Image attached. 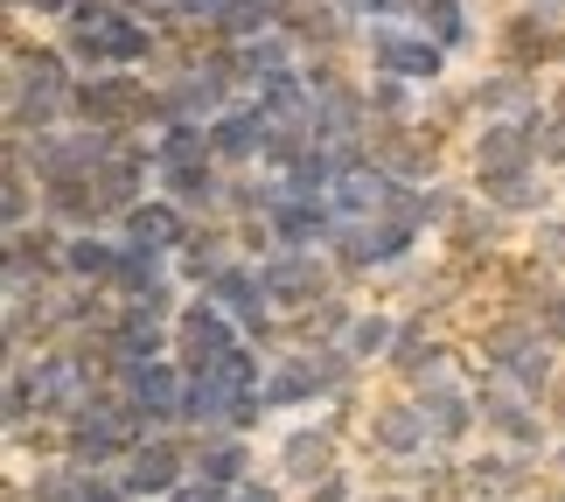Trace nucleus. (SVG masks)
<instances>
[{
  "instance_id": "18",
  "label": "nucleus",
  "mask_w": 565,
  "mask_h": 502,
  "mask_svg": "<svg viewBox=\"0 0 565 502\" xmlns=\"http://www.w3.org/2000/svg\"><path fill=\"white\" fill-rule=\"evenodd\" d=\"M161 195H175L189 216H216L224 210V168L216 161H182V168H161Z\"/></svg>"
},
{
  "instance_id": "23",
  "label": "nucleus",
  "mask_w": 565,
  "mask_h": 502,
  "mask_svg": "<svg viewBox=\"0 0 565 502\" xmlns=\"http://www.w3.org/2000/svg\"><path fill=\"white\" fill-rule=\"evenodd\" d=\"M161 279H175V258H168V252H147V245H126V237H119L113 293H119V300H140V293H154Z\"/></svg>"
},
{
  "instance_id": "9",
  "label": "nucleus",
  "mask_w": 565,
  "mask_h": 502,
  "mask_svg": "<svg viewBox=\"0 0 565 502\" xmlns=\"http://www.w3.org/2000/svg\"><path fill=\"white\" fill-rule=\"evenodd\" d=\"M266 140H273V119L258 113V98H237V105H224V113L210 119V154H216L224 174H252L266 161Z\"/></svg>"
},
{
  "instance_id": "6",
  "label": "nucleus",
  "mask_w": 565,
  "mask_h": 502,
  "mask_svg": "<svg viewBox=\"0 0 565 502\" xmlns=\"http://www.w3.org/2000/svg\"><path fill=\"white\" fill-rule=\"evenodd\" d=\"M412 398H419L426 426H433V447L461 453L475 440V426H482V405H475V377H454V370H440V377L412 384Z\"/></svg>"
},
{
  "instance_id": "26",
  "label": "nucleus",
  "mask_w": 565,
  "mask_h": 502,
  "mask_svg": "<svg viewBox=\"0 0 565 502\" xmlns=\"http://www.w3.org/2000/svg\"><path fill=\"white\" fill-rule=\"evenodd\" d=\"M77 8V0H8V21H63V14H71Z\"/></svg>"
},
{
  "instance_id": "14",
  "label": "nucleus",
  "mask_w": 565,
  "mask_h": 502,
  "mask_svg": "<svg viewBox=\"0 0 565 502\" xmlns=\"http://www.w3.org/2000/svg\"><path fill=\"white\" fill-rule=\"evenodd\" d=\"M335 447H342V432L321 419V426H294L287 440H279V453H273V474L287 489H315L321 474H335L342 461H335Z\"/></svg>"
},
{
  "instance_id": "19",
  "label": "nucleus",
  "mask_w": 565,
  "mask_h": 502,
  "mask_svg": "<svg viewBox=\"0 0 565 502\" xmlns=\"http://www.w3.org/2000/svg\"><path fill=\"white\" fill-rule=\"evenodd\" d=\"M113 266H119V231H71L63 279H77V287H113Z\"/></svg>"
},
{
  "instance_id": "7",
  "label": "nucleus",
  "mask_w": 565,
  "mask_h": 502,
  "mask_svg": "<svg viewBox=\"0 0 565 502\" xmlns=\"http://www.w3.org/2000/svg\"><path fill=\"white\" fill-rule=\"evenodd\" d=\"M189 474H195V432H154V440H140L134 453H126V489H134L140 502L175 495Z\"/></svg>"
},
{
  "instance_id": "27",
  "label": "nucleus",
  "mask_w": 565,
  "mask_h": 502,
  "mask_svg": "<svg viewBox=\"0 0 565 502\" xmlns=\"http://www.w3.org/2000/svg\"><path fill=\"white\" fill-rule=\"evenodd\" d=\"M224 502H287V482H258V474H252V482H237Z\"/></svg>"
},
{
  "instance_id": "30",
  "label": "nucleus",
  "mask_w": 565,
  "mask_h": 502,
  "mask_svg": "<svg viewBox=\"0 0 565 502\" xmlns=\"http://www.w3.org/2000/svg\"><path fill=\"white\" fill-rule=\"evenodd\" d=\"M531 14H545V21H565V0H524Z\"/></svg>"
},
{
  "instance_id": "29",
  "label": "nucleus",
  "mask_w": 565,
  "mask_h": 502,
  "mask_svg": "<svg viewBox=\"0 0 565 502\" xmlns=\"http://www.w3.org/2000/svg\"><path fill=\"white\" fill-rule=\"evenodd\" d=\"M545 113H552V126H565V77H558L552 92H545Z\"/></svg>"
},
{
  "instance_id": "31",
  "label": "nucleus",
  "mask_w": 565,
  "mask_h": 502,
  "mask_svg": "<svg viewBox=\"0 0 565 502\" xmlns=\"http://www.w3.org/2000/svg\"><path fill=\"white\" fill-rule=\"evenodd\" d=\"M363 502H419V495H405V489H377V495H363Z\"/></svg>"
},
{
  "instance_id": "28",
  "label": "nucleus",
  "mask_w": 565,
  "mask_h": 502,
  "mask_svg": "<svg viewBox=\"0 0 565 502\" xmlns=\"http://www.w3.org/2000/svg\"><path fill=\"white\" fill-rule=\"evenodd\" d=\"M231 489H216V482H203V474H189V482L175 489V495H161V502H224Z\"/></svg>"
},
{
  "instance_id": "16",
  "label": "nucleus",
  "mask_w": 565,
  "mask_h": 502,
  "mask_svg": "<svg viewBox=\"0 0 565 502\" xmlns=\"http://www.w3.org/2000/svg\"><path fill=\"white\" fill-rule=\"evenodd\" d=\"M161 29H147L140 14H119L113 29L98 35V71H154V56H161Z\"/></svg>"
},
{
  "instance_id": "20",
  "label": "nucleus",
  "mask_w": 565,
  "mask_h": 502,
  "mask_svg": "<svg viewBox=\"0 0 565 502\" xmlns=\"http://www.w3.org/2000/svg\"><path fill=\"white\" fill-rule=\"evenodd\" d=\"M350 321H356V300H350V287H335V293H321L308 314H294L287 335H294V349H329V342L350 335Z\"/></svg>"
},
{
  "instance_id": "17",
  "label": "nucleus",
  "mask_w": 565,
  "mask_h": 502,
  "mask_svg": "<svg viewBox=\"0 0 565 502\" xmlns=\"http://www.w3.org/2000/svg\"><path fill=\"white\" fill-rule=\"evenodd\" d=\"M195 474L216 489L252 482V432H195Z\"/></svg>"
},
{
  "instance_id": "11",
  "label": "nucleus",
  "mask_w": 565,
  "mask_h": 502,
  "mask_svg": "<svg viewBox=\"0 0 565 502\" xmlns=\"http://www.w3.org/2000/svg\"><path fill=\"white\" fill-rule=\"evenodd\" d=\"M195 224H203V216H189L182 203H175V195H147V203H134V210H126L119 216V237H126V245H147V252H168V258H175L182 245H189V237H195Z\"/></svg>"
},
{
  "instance_id": "3",
  "label": "nucleus",
  "mask_w": 565,
  "mask_h": 502,
  "mask_svg": "<svg viewBox=\"0 0 565 502\" xmlns=\"http://www.w3.org/2000/svg\"><path fill=\"white\" fill-rule=\"evenodd\" d=\"M489 50H495V63L531 71V77L565 71V21H545V14H531L524 0H516V8L489 29Z\"/></svg>"
},
{
  "instance_id": "15",
  "label": "nucleus",
  "mask_w": 565,
  "mask_h": 502,
  "mask_svg": "<svg viewBox=\"0 0 565 502\" xmlns=\"http://www.w3.org/2000/svg\"><path fill=\"white\" fill-rule=\"evenodd\" d=\"M468 105H475V119H524L545 105V92H537V77L531 71H510V63H495V71H482L468 84Z\"/></svg>"
},
{
  "instance_id": "21",
  "label": "nucleus",
  "mask_w": 565,
  "mask_h": 502,
  "mask_svg": "<svg viewBox=\"0 0 565 502\" xmlns=\"http://www.w3.org/2000/svg\"><path fill=\"white\" fill-rule=\"evenodd\" d=\"M412 29H426L447 56H468L475 42H482V29H475V0H419V21H412Z\"/></svg>"
},
{
  "instance_id": "32",
  "label": "nucleus",
  "mask_w": 565,
  "mask_h": 502,
  "mask_svg": "<svg viewBox=\"0 0 565 502\" xmlns=\"http://www.w3.org/2000/svg\"><path fill=\"white\" fill-rule=\"evenodd\" d=\"M552 468H558V474H565V440H558V447H552Z\"/></svg>"
},
{
  "instance_id": "2",
  "label": "nucleus",
  "mask_w": 565,
  "mask_h": 502,
  "mask_svg": "<svg viewBox=\"0 0 565 502\" xmlns=\"http://www.w3.org/2000/svg\"><path fill=\"white\" fill-rule=\"evenodd\" d=\"M356 63H363V71H391V77L419 84V92H440L447 71H454V56L426 29H412V21H371V29H363Z\"/></svg>"
},
{
  "instance_id": "22",
  "label": "nucleus",
  "mask_w": 565,
  "mask_h": 502,
  "mask_svg": "<svg viewBox=\"0 0 565 502\" xmlns=\"http://www.w3.org/2000/svg\"><path fill=\"white\" fill-rule=\"evenodd\" d=\"M398 308H356V321H350V335H342V349L363 363V370H377V363H391V342H398Z\"/></svg>"
},
{
  "instance_id": "5",
  "label": "nucleus",
  "mask_w": 565,
  "mask_h": 502,
  "mask_svg": "<svg viewBox=\"0 0 565 502\" xmlns=\"http://www.w3.org/2000/svg\"><path fill=\"white\" fill-rule=\"evenodd\" d=\"M363 8L356 0H294L287 35L300 42V56H356L363 50Z\"/></svg>"
},
{
  "instance_id": "1",
  "label": "nucleus",
  "mask_w": 565,
  "mask_h": 502,
  "mask_svg": "<svg viewBox=\"0 0 565 502\" xmlns=\"http://www.w3.org/2000/svg\"><path fill=\"white\" fill-rule=\"evenodd\" d=\"M71 126L154 133V77L147 71H84L77 92H71Z\"/></svg>"
},
{
  "instance_id": "4",
  "label": "nucleus",
  "mask_w": 565,
  "mask_h": 502,
  "mask_svg": "<svg viewBox=\"0 0 565 502\" xmlns=\"http://www.w3.org/2000/svg\"><path fill=\"white\" fill-rule=\"evenodd\" d=\"M258 273H266V300H273V314H279V321L308 314L321 293H335V287H342L329 252H273V258H258Z\"/></svg>"
},
{
  "instance_id": "13",
  "label": "nucleus",
  "mask_w": 565,
  "mask_h": 502,
  "mask_svg": "<svg viewBox=\"0 0 565 502\" xmlns=\"http://www.w3.org/2000/svg\"><path fill=\"white\" fill-rule=\"evenodd\" d=\"M363 440H371V453H377V461H419V453L433 447V426H426L419 398L405 391V398H384V405L371 412Z\"/></svg>"
},
{
  "instance_id": "25",
  "label": "nucleus",
  "mask_w": 565,
  "mask_h": 502,
  "mask_svg": "<svg viewBox=\"0 0 565 502\" xmlns=\"http://www.w3.org/2000/svg\"><path fill=\"white\" fill-rule=\"evenodd\" d=\"M300 502H363V495H356V474L335 468V474H321L315 489H300Z\"/></svg>"
},
{
  "instance_id": "8",
  "label": "nucleus",
  "mask_w": 565,
  "mask_h": 502,
  "mask_svg": "<svg viewBox=\"0 0 565 502\" xmlns=\"http://www.w3.org/2000/svg\"><path fill=\"white\" fill-rule=\"evenodd\" d=\"M77 56L63 42H29L21 29H8V92H35V98H71L77 92Z\"/></svg>"
},
{
  "instance_id": "10",
  "label": "nucleus",
  "mask_w": 565,
  "mask_h": 502,
  "mask_svg": "<svg viewBox=\"0 0 565 502\" xmlns=\"http://www.w3.org/2000/svg\"><path fill=\"white\" fill-rule=\"evenodd\" d=\"M63 245H71V231L63 224H29V231H8V287H63Z\"/></svg>"
},
{
  "instance_id": "24",
  "label": "nucleus",
  "mask_w": 565,
  "mask_h": 502,
  "mask_svg": "<svg viewBox=\"0 0 565 502\" xmlns=\"http://www.w3.org/2000/svg\"><path fill=\"white\" fill-rule=\"evenodd\" d=\"M531 321H537V335H545L552 349H565V279H552V287L545 293H537L531 300V308H524Z\"/></svg>"
},
{
  "instance_id": "33",
  "label": "nucleus",
  "mask_w": 565,
  "mask_h": 502,
  "mask_svg": "<svg viewBox=\"0 0 565 502\" xmlns=\"http://www.w3.org/2000/svg\"><path fill=\"white\" fill-rule=\"evenodd\" d=\"M545 502H565V489H558V495H545Z\"/></svg>"
},
{
  "instance_id": "12",
  "label": "nucleus",
  "mask_w": 565,
  "mask_h": 502,
  "mask_svg": "<svg viewBox=\"0 0 565 502\" xmlns=\"http://www.w3.org/2000/svg\"><path fill=\"white\" fill-rule=\"evenodd\" d=\"M531 468L537 453H516V447H482L461 461V482L475 502H531Z\"/></svg>"
}]
</instances>
